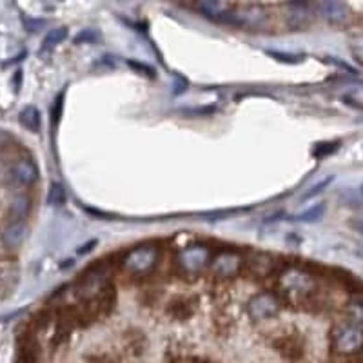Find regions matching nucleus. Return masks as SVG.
<instances>
[{
    "instance_id": "obj_8",
    "label": "nucleus",
    "mask_w": 363,
    "mask_h": 363,
    "mask_svg": "<svg viewBox=\"0 0 363 363\" xmlns=\"http://www.w3.org/2000/svg\"><path fill=\"white\" fill-rule=\"evenodd\" d=\"M284 266L285 263L278 256H273L269 253H254L253 256L245 260L244 269H247L249 275L254 280H266L275 278Z\"/></svg>"
},
{
    "instance_id": "obj_11",
    "label": "nucleus",
    "mask_w": 363,
    "mask_h": 363,
    "mask_svg": "<svg viewBox=\"0 0 363 363\" xmlns=\"http://www.w3.org/2000/svg\"><path fill=\"white\" fill-rule=\"evenodd\" d=\"M202 17L209 18L211 22L224 24L227 26V18H229L231 9L235 8V2H221V0H205V2H195L191 4Z\"/></svg>"
},
{
    "instance_id": "obj_31",
    "label": "nucleus",
    "mask_w": 363,
    "mask_h": 363,
    "mask_svg": "<svg viewBox=\"0 0 363 363\" xmlns=\"http://www.w3.org/2000/svg\"><path fill=\"white\" fill-rule=\"evenodd\" d=\"M8 142H9V135L0 129V149H4V147L8 146Z\"/></svg>"
},
{
    "instance_id": "obj_25",
    "label": "nucleus",
    "mask_w": 363,
    "mask_h": 363,
    "mask_svg": "<svg viewBox=\"0 0 363 363\" xmlns=\"http://www.w3.org/2000/svg\"><path fill=\"white\" fill-rule=\"evenodd\" d=\"M267 55L275 58V60H278V62H284V64H300L301 60H303L301 55L282 53V51H267Z\"/></svg>"
},
{
    "instance_id": "obj_27",
    "label": "nucleus",
    "mask_w": 363,
    "mask_h": 363,
    "mask_svg": "<svg viewBox=\"0 0 363 363\" xmlns=\"http://www.w3.org/2000/svg\"><path fill=\"white\" fill-rule=\"evenodd\" d=\"M171 363H214L209 358H202V356H182V358L173 359Z\"/></svg>"
},
{
    "instance_id": "obj_13",
    "label": "nucleus",
    "mask_w": 363,
    "mask_h": 363,
    "mask_svg": "<svg viewBox=\"0 0 363 363\" xmlns=\"http://www.w3.org/2000/svg\"><path fill=\"white\" fill-rule=\"evenodd\" d=\"M9 177H11L15 186L29 187L39 180V167H36V164L32 158H20L11 165Z\"/></svg>"
},
{
    "instance_id": "obj_21",
    "label": "nucleus",
    "mask_w": 363,
    "mask_h": 363,
    "mask_svg": "<svg viewBox=\"0 0 363 363\" xmlns=\"http://www.w3.org/2000/svg\"><path fill=\"white\" fill-rule=\"evenodd\" d=\"M325 213V204H318L315 207H310L309 211H303V213L298 214L294 218V221H301V224H315V221L322 220Z\"/></svg>"
},
{
    "instance_id": "obj_20",
    "label": "nucleus",
    "mask_w": 363,
    "mask_h": 363,
    "mask_svg": "<svg viewBox=\"0 0 363 363\" xmlns=\"http://www.w3.org/2000/svg\"><path fill=\"white\" fill-rule=\"evenodd\" d=\"M66 198L67 195L62 184L53 182V184L49 186V191H48V204L53 205V207H58V205L66 204Z\"/></svg>"
},
{
    "instance_id": "obj_7",
    "label": "nucleus",
    "mask_w": 363,
    "mask_h": 363,
    "mask_svg": "<svg viewBox=\"0 0 363 363\" xmlns=\"http://www.w3.org/2000/svg\"><path fill=\"white\" fill-rule=\"evenodd\" d=\"M280 309H282V301L278 300L273 291H261L254 294L247 303V316L251 322L258 324V322H267L278 316Z\"/></svg>"
},
{
    "instance_id": "obj_15",
    "label": "nucleus",
    "mask_w": 363,
    "mask_h": 363,
    "mask_svg": "<svg viewBox=\"0 0 363 363\" xmlns=\"http://www.w3.org/2000/svg\"><path fill=\"white\" fill-rule=\"evenodd\" d=\"M331 26H345L350 20V11L343 2H320L313 4Z\"/></svg>"
},
{
    "instance_id": "obj_30",
    "label": "nucleus",
    "mask_w": 363,
    "mask_h": 363,
    "mask_svg": "<svg viewBox=\"0 0 363 363\" xmlns=\"http://www.w3.org/2000/svg\"><path fill=\"white\" fill-rule=\"evenodd\" d=\"M217 107L214 106H207V107H193V109H184V113H189V115L196 116V115H209V113H214Z\"/></svg>"
},
{
    "instance_id": "obj_6",
    "label": "nucleus",
    "mask_w": 363,
    "mask_h": 363,
    "mask_svg": "<svg viewBox=\"0 0 363 363\" xmlns=\"http://www.w3.org/2000/svg\"><path fill=\"white\" fill-rule=\"evenodd\" d=\"M245 267V258L242 256L238 249L224 247L218 254H213L211 263H209V270L214 278L220 282H231L236 276L242 275V270Z\"/></svg>"
},
{
    "instance_id": "obj_26",
    "label": "nucleus",
    "mask_w": 363,
    "mask_h": 363,
    "mask_svg": "<svg viewBox=\"0 0 363 363\" xmlns=\"http://www.w3.org/2000/svg\"><path fill=\"white\" fill-rule=\"evenodd\" d=\"M62 106H64V95H58L53 106V115H51L53 125H57L58 120H60V115H62Z\"/></svg>"
},
{
    "instance_id": "obj_24",
    "label": "nucleus",
    "mask_w": 363,
    "mask_h": 363,
    "mask_svg": "<svg viewBox=\"0 0 363 363\" xmlns=\"http://www.w3.org/2000/svg\"><path fill=\"white\" fill-rule=\"evenodd\" d=\"M332 180H334V177H327V178H324V180H322V182H318V184H315V186L310 187V189L307 191L306 195L301 196V198H303V200H310V198H315V196H318L320 193H322V191H325V189H327V186H331V184H332Z\"/></svg>"
},
{
    "instance_id": "obj_28",
    "label": "nucleus",
    "mask_w": 363,
    "mask_h": 363,
    "mask_svg": "<svg viewBox=\"0 0 363 363\" xmlns=\"http://www.w3.org/2000/svg\"><path fill=\"white\" fill-rule=\"evenodd\" d=\"M24 26H26L27 32H39L40 27H44L46 22L44 20H35V18H26L24 17Z\"/></svg>"
},
{
    "instance_id": "obj_16",
    "label": "nucleus",
    "mask_w": 363,
    "mask_h": 363,
    "mask_svg": "<svg viewBox=\"0 0 363 363\" xmlns=\"http://www.w3.org/2000/svg\"><path fill=\"white\" fill-rule=\"evenodd\" d=\"M32 213V198L27 195H15L9 202V218L11 220L26 221Z\"/></svg>"
},
{
    "instance_id": "obj_1",
    "label": "nucleus",
    "mask_w": 363,
    "mask_h": 363,
    "mask_svg": "<svg viewBox=\"0 0 363 363\" xmlns=\"http://www.w3.org/2000/svg\"><path fill=\"white\" fill-rule=\"evenodd\" d=\"M282 303L294 309H309L320 300L318 278L300 263H285L275 276V291Z\"/></svg>"
},
{
    "instance_id": "obj_23",
    "label": "nucleus",
    "mask_w": 363,
    "mask_h": 363,
    "mask_svg": "<svg viewBox=\"0 0 363 363\" xmlns=\"http://www.w3.org/2000/svg\"><path fill=\"white\" fill-rule=\"evenodd\" d=\"M338 147H340V144L338 142H324V144H318V146L313 149V156L315 158H325V156L332 155L334 151H338Z\"/></svg>"
},
{
    "instance_id": "obj_10",
    "label": "nucleus",
    "mask_w": 363,
    "mask_h": 363,
    "mask_svg": "<svg viewBox=\"0 0 363 363\" xmlns=\"http://www.w3.org/2000/svg\"><path fill=\"white\" fill-rule=\"evenodd\" d=\"M287 26L294 32H303L313 22V4L309 2H287Z\"/></svg>"
},
{
    "instance_id": "obj_32",
    "label": "nucleus",
    "mask_w": 363,
    "mask_h": 363,
    "mask_svg": "<svg viewBox=\"0 0 363 363\" xmlns=\"http://www.w3.org/2000/svg\"><path fill=\"white\" fill-rule=\"evenodd\" d=\"M95 245H97V240H91V242H89V244H85V247H80L78 251H76V253H78V254L88 253V251H91V249H93Z\"/></svg>"
},
{
    "instance_id": "obj_17",
    "label": "nucleus",
    "mask_w": 363,
    "mask_h": 363,
    "mask_svg": "<svg viewBox=\"0 0 363 363\" xmlns=\"http://www.w3.org/2000/svg\"><path fill=\"white\" fill-rule=\"evenodd\" d=\"M18 120H20V124H22L27 131L36 133L40 129V113L35 106L24 107V109L20 111V115H18Z\"/></svg>"
},
{
    "instance_id": "obj_3",
    "label": "nucleus",
    "mask_w": 363,
    "mask_h": 363,
    "mask_svg": "<svg viewBox=\"0 0 363 363\" xmlns=\"http://www.w3.org/2000/svg\"><path fill=\"white\" fill-rule=\"evenodd\" d=\"M363 327L358 318H347L338 322L331 329V347L336 355L349 356L362 350Z\"/></svg>"
},
{
    "instance_id": "obj_33",
    "label": "nucleus",
    "mask_w": 363,
    "mask_h": 363,
    "mask_svg": "<svg viewBox=\"0 0 363 363\" xmlns=\"http://www.w3.org/2000/svg\"><path fill=\"white\" fill-rule=\"evenodd\" d=\"M91 363H113V362H109L107 358H95L91 359Z\"/></svg>"
},
{
    "instance_id": "obj_22",
    "label": "nucleus",
    "mask_w": 363,
    "mask_h": 363,
    "mask_svg": "<svg viewBox=\"0 0 363 363\" xmlns=\"http://www.w3.org/2000/svg\"><path fill=\"white\" fill-rule=\"evenodd\" d=\"M98 40H100V33H98L97 29H93V27H88V29H82V32L75 36L73 42H75V44H95Z\"/></svg>"
},
{
    "instance_id": "obj_5",
    "label": "nucleus",
    "mask_w": 363,
    "mask_h": 363,
    "mask_svg": "<svg viewBox=\"0 0 363 363\" xmlns=\"http://www.w3.org/2000/svg\"><path fill=\"white\" fill-rule=\"evenodd\" d=\"M270 17L267 11L266 4H235L231 9L229 18H227V26H235L240 29H251V32H261L269 27Z\"/></svg>"
},
{
    "instance_id": "obj_2",
    "label": "nucleus",
    "mask_w": 363,
    "mask_h": 363,
    "mask_svg": "<svg viewBox=\"0 0 363 363\" xmlns=\"http://www.w3.org/2000/svg\"><path fill=\"white\" fill-rule=\"evenodd\" d=\"M162 260V251L155 242H146L129 249L120 256V269H124L133 278H146L153 275Z\"/></svg>"
},
{
    "instance_id": "obj_14",
    "label": "nucleus",
    "mask_w": 363,
    "mask_h": 363,
    "mask_svg": "<svg viewBox=\"0 0 363 363\" xmlns=\"http://www.w3.org/2000/svg\"><path fill=\"white\" fill-rule=\"evenodd\" d=\"M196 310H198V300L193 296H177L169 300L167 306H165V315L171 320H178V322H186V320L193 318Z\"/></svg>"
},
{
    "instance_id": "obj_29",
    "label": "nucleus",
    "mask_w": 363,
    "mask_h": 363,
    "mask_svg": "<svg viewBox=\"0 0 363 363\" xmlns=\"http://www.w3.org/2000/svg\"><path fill=\"white\" fill-rule=\"evenodd\" d=\"M128 64H129V66H131V67H135V69H138V71L142 73V75H149L151 78L155 76V71H153V67L144 66V64L137 62V60H128Z\"/></svg>"
},
{
    "instance_id": "obj_4",
    "label": "nucleus",
    "mask_w": 363,
    "mask_h": 363,
    "mask_svg": "<svg viewBox=\"0 0 363 363\" xmlns=\"http://www.w3.org/2000/svg\"><path fill=\"white\" fill-rule=\"evenodd\" d=\"M213 253L205 244H191L187 247H182L174 256L178 275L184 278H198L209 269Z\"/></svg>"
},
{
    "instance_id": "obj_19",
    "label": "nucleus",
    "mask_w": 363,
    "mask_h": 363,
    "mask_svg": "<svg viewBox=\"0 0 363 363\" xmlns=\"http://www.w3.org/2000/svg\"><path fill=\"white\" fill-rule=\"evenodd\" d=\"M128 341H125V349L133 356H142L146 350V336L140 331H129Z\"/></svg>"
},
{
    "instance_id": "obj_12",
    "label": "nucleus",
    "mask_w": 363,
    "mask_h": 363,
    "mask_svg": "<svg viewBox=\"0 0 363 363\" xmlns=\"http://www.w3.org/2000/svg\"><path fill=\"white\" fill-rule=\"evenodd\" d=\"M27 236L26 221L9 220L2 229H0V244L6 251H17L24 244Z\"/></svg>"
},
{
    "instance_id": "obj_18",
    "label": "nucleus",
    "mask_w": 363,
    "mask_h": 363,
    "mask_svg": "<svg viewBox=\"0 0 363 363\" xmlns=\"http://www.w3.org/2000/svg\"><path fill=\"white\" fill-rule=\"evenodd\" d=\"M67 39V27H53V29H49L44 36V42H42V49H40V53H44V51H51V49L57 48L60 42Z\"/></svg>"
},
{
    "instance_id": "obj_9",
    "label": "nucleus",
    "mask_w": 363,
    "mask_h": 363,
    "mask_svg": "<svg viewBox=\"0 0 363 363\" xmlns=\"http://www.w3.org/2000/svg\"><path fill=\"white\" fill-rule=\"evenodd\" d=\"M273 349L278 352L282 358L289 362H298L301 356L306 355V340L296 331H289L273 340Z\"/></svg>"
}]
</instances>
